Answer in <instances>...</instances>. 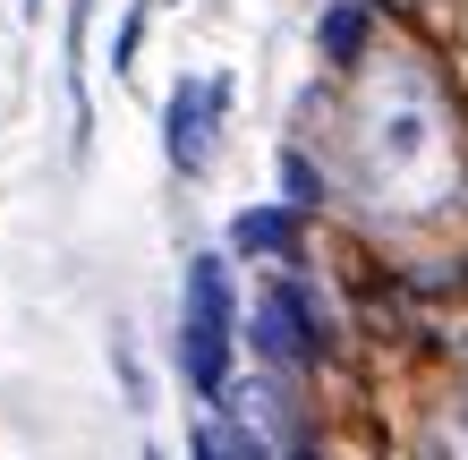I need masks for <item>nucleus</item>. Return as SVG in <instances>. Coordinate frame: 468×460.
Segmentation results:
<instances>
[{
  "mask_svg": "<svg viewBox=\"0 0 468 460\" xmlns=\"http://www.w3.org/2000/svg\"><path fill=\"white\" fill-rule=\"evenodd\" d=\"M357 187H367L375 213H400V222H426L460 197V154H452V112L434 94L426 69L383 60L357 94Z\"/></svg>",
  "mask_w": 468,
  "mask_h": 460,
  "instance_id": "obj_1",
  "label": "nucleus"
},
{
  "mask_svg": "<svg viewBox=\"0 0 468 460\" xmlns=\"http://www.w3.org/2000/svg\"><path fill=\"white\" fill-rule=\"evenodd\" d=\"M179 375H187V392H197V401H222L230 392V273H222V256H197V264H187Z\"/></svg>",
  "mask_w": 468,
  "mask_h": 460,
  "instance_id": "obj_2",
  "label": "nucleus"
},
{
  "mask_svg": "<svg viewBox=\"0 0 468 460\" xmlns=\"http://www.w3.org/2000/svg\"><path fill=\"white\" fill-rule=\"evenodd\" d=\"M222 112H230V77H179L171 102H162V145L187 179L213 162V137H222Z\"/></svg>",
  "mask_w": 468,
  "mask_h": 460,
  "instance_id": "obj_3",
  "label": "nucleus"
},
{
  "mask_svg": "<svg viewBox=\"0 0 468 460\" xmlns=\"http://www.w3.org/2000/svg\"><path fill=\"white\" fill-rule=\"evenodd\" d=\"M256 349H264V358H324V349H333L324 299H307L298 282H272L256 299Z\"/></svg>",
  "mask_w": 468,
  "mask_h": 460,
  "instance_id": "obj_4",
  "label": "nucleus"
},
{
  "mask_svg": "<svg viewBox=\"0 0 468 460\" xmlns=\"http://www.w3.org/2000/svg\"><path fill=\"white\" fill-rule=\"evenodd\" d=\"M239 256H298V205H247L230 222Z\"/></svg>",
  "mask_w": 468,
  "mask_h": 460,
  "instance_id": "obj_5",
  "label": "nucleus"
},
{
  "mask_svg": "<svg viewBox=\"0 0 468 460\" xmlns=\"http://www.w3.org/2000/svg\"><path fill=\"white\" fill-rule=\"evenodd\" d=\"M315 43H324L333 69H357V60H367V9H357V0H333L324 26H315Z\"/></svg>",
  "mask_w": 468,
  "mask_h": 460,
  "instance_id": "obj_6",
  "label": "nucleus"
},
{
  "mask_svg": "<svg viewBox=\"0 0 468 460\" xmlns=\"http://www.w3.org/2000/svg\"><path fill=\"white\" fill-rule=\"evenodd\" d=\"M282 187H290V205H298V213L324 205V179L307 171V154H282Z\"/></svg>",
  "mask_w": 468,
  "mask_h": 460,
  "instance_id": "obj_7",
  "label": "nucleus"
},
{
  "mask_svg": "<svg viewBox=\"0 0 468 460\" xmlns=\"http://www.w3.org/2000/svg\"><path fill=\"white\" fill-rule=\"evenodd\" d=\"M145 17H154V0H136V9L120 17V35H112V69H128V60H136V43H145Z\"/></svg>",
  "mask_w": 468,
  "mask_h": 460,
  "instance_id": "obj_8",
  "label": "nucleus"
}]
</instances>
